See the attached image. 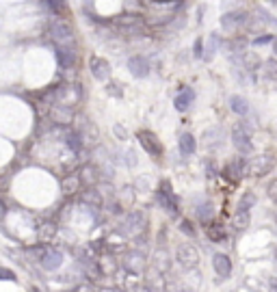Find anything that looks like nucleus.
<instances>
[{
	"label": "nucleus",
	"mask_w": 277,
	"mask_h": 292,
	"mask_svg": "<svg viewBox=\"0 0 277 292\" xmlns=\"http://www.w3.org/2000/svg\"><path fill=\"white\" fill-rule=\"evenodd\" d=\"M176 260H178V264H180L182 268H195V266L199 264V251L195 249L191 243H184V245L178 247Z\"/></svg>",
	"instance_id": "obj_4"
},
{
	"label": "nucleus",
	"mask_w": 277,
	"mask_h": 292,
	"mask_svg": "<svg viewBox=\"0 0 277 292\" xmlns=\"http://www.w3.org/2000/svg\"><path fill=\"white\" fill-rule=\"evenodd\" d=\"M78 175V180H80V186H85V188H91V186H96L98 182H100V169L96 165H83L80 167V173H76Z\"/></svg>",
	"instance_id": "obj_12"
},
{
	"label": "nucleus",
	"mask_w": 277,
	"mask_h": 292,
	"mask_svg": "<svg viewBox=\"0 0 277 292\" xmlns=\"http://www.w3.org/2000/svg\"><path fill=\"white\" fill-rule=\"evenodd\" d=\"M245 171H247V160H245L243 156H238V158L232 160V163H228V167H225L223 175H228L232 182H238V180L245 175Z\"/></svg>",
	"instance_id": "obj_16"
},
{
	"label": "nucleus",
	"mask_w": 277,
	"mask_h": 292,
	"mask_svg": "<svg viewBox=\"0 0 277 292\" xmlns=\"http://www.w3.org/2000/svg\"><path fill=\"white\" fill-rule=\"evenodd\" d=\"M256 206V195L253 193H245L238 201V212H249V210Z\"/></svg>",
	"instance_id": "obj_31"
},
{
	"label": "nucleus",
	"mask_w": 277,
	"mask_h": 292,
	"mask_svg": "<svg viewBox=\"0 0 277 292\" xmlns=\"http://www.w3.org/2000/svg\"><path fill=\"white\" fill-rule=\"evenodd\" d=\"M197 216H199V221L208 223L210 216H213V206H210V203H201V206L197 208Z\"/></svg>",
	"instance_id": "obj_33"
},
{
	"label": "nucleus",
	"mask_w": 277,
	"mask_h": 292,
	"mask_svg": "<svg viewBox=\"0 0 277 292\" xmlns=\"http://www.w3.org/2000/svg\"><path fill=\"white\" fill-rule=\"evenodd\" d=\"M83 201L87 203V206H93V208H100L102 203H104V199H102L100 193L96 191V186L85 188V193H83Z\"/></svg>",
	"instance_id": "obj_26"
},
{
	"label": "nucleus",
	"mask_w": 277,
	"mask_h": 292,
	"mask_svg": "<svg viewBox=\"0 0 277 292\" xmlns=\"http://www.w3.org/2000/svg\"><path fill=\"white\" fill-rule=\"evenodd\" d=\"M268 195L275 197V182H271V186H268Z\"/></svg>",
	"instance_id": "obj_44"
},
{
	"label": "nucleus",
	"mask_w": 277,
	"mask_h": 292,
	"mask_svg": "<svg viewBox=\"0 0 277 292\" xmlns=\"http://www.w3.org/2000/svg\"><path fill=\"white\" fill-rule=\"evenodd\" d=\"M154 266H156V271H160V273L169 271V266H171L169 251H167V249H156V253H154Z\"/></svg>",
	"instance_id": "obj_23"
},
{
	"label": "nucleus",
	"mask_w": 277,
	"mask_h": 292,
	"mask_svg": "<svg viewBox=\"0 0 277 292\" xmlns=\"http://www.w3.org/2000/svg\"><path fill=\"white\" fill-rule=\"evenodd\" d=\"M213 268H215V273L219 277H230L232 275V260H230V255H225V253H215V258H213Z\"/></svg>",
	"instance_id": "obj_17"
},
{
	"label": "nucleus",
	"mask_w": 277,
	"mask_h": 292,
	"mask_svg": "<svg viewBox=\"0 0 277 292\" xmlns=\"http://www.w3.org/2000/svg\"><path fill=\"white\" fill-rule=\"evenodd\" d=\"M143 266H145V258H143V253H136V251L128 253L126 262H123V268H130V271H134V273H141Z\"/></svg>",
	"instance_id": "obj_22"
},
{
	"label": "nucleus",
	"mask_w": 277,
	"mask_h": 292,
	"mask_svg": "<svg viewBox=\"0 0 277 292\" xmlns=\"http://www.w3.org/2000/svg\"><path fill=\"white\" fill-rule=\"evenodd\" d=\"M180 230L184 232L186 236H195V228H193V223H191V221H186V218L180 223Z\"/></svg>",
	"instance_id": "obj_36"
},
{
	"label": "nucleus",
	"mask_w": 277,
	"mask_h": 292,
	"mask_svg": "<svg viewBox=\"0 0 277 292\" xmlns=\"http://www.w3.org/2000/svg\"><path fill=\"white\" fill-rule=\"evenodd\" d=\"M128 69H130V74H132L134 78H145L150 74V63H148V58H145V56L136 54V56L128 58Z\"/></svg>",
	"instance_id": "obj_14"
},
{
	"label": "nucleus",
	"mask_w": 277,
	"mask_h": 292,
	"mask_svg": "<svg viewBox=\"0 0 277 292\" xmlns=\"http://www.w3.org/2000/svg\"><path fill=\"white\" fill-rule=\"evenodd\" d=\"M193 100H195V91L191 89V87H186V89H182L178 96H176L173 104H176V108H178L180 113H184V111H188V108H191Z\"/></svg>",
	"instance_id": "obj_18"
},
{
	"label": "nucleus",
	"mask_w": 277,
	"mask_h": 292,
	"mask_svg": "<svg viewBox=\"0 0 277 292\" xmlns=\"http://www.w3.org/2000/svg\"><path fill=\"white\" fill-rule=\"evenodd\" d=\"M134 292H154L152 288H148V286H136V290Z\"/></svg>",
	"instance_id": "obj_43"
},
{
	"label": "nucleus",
	"mask_w": 277,
	"mask_h": 292,
	"mask_svg": "<svg viewBox=\"0 0 277 292\" xmlns=\"http://www.w3.org/2000/svg\"><path fill=\"white\" fill-rule=\"evenodd\" d=\"M219 46H221V37H219L217 33H213V35H210V39H208V46H206V50H203V56H201V58L210 61V58L215 56V52H217Z\"/></svg>",
	"instance_id": "obj_28"
},
{
	"label": "nucleus",
	"mask_w": 277,
	"mask_h": 292,
	"mask_svg": "<svg viewBox=\"0 0 277 292\" xmlns=\"http://www.w3.org/2000/svg\"><path fill=\"white\" fill-rule=\"evenodd\" d=\"M106 89H108V93H111V96H117V98H121V91L115 89V83H111V85L106 87Z\"/></svg>",
	"instance_id": "obj_42"
},
{
	"label": "nucleus",
	"mask_w": 277,
	"mask_h": 292,
	"mask_svg": "<svg viewBox=\"0 0 277 292\" xmlns=\"http://www.w3.org/2000/svg\"><path fill=\"white\" fill-rule=\"evenodd\" d=\"M206 228H208V225H206ZM206 234H208V238L213 240V243H217V245H221V243L228 240V234H225L223 228H219V225H210V228L206 230Z\"/></svg>",
	"instance_id": "obj_27"
},
{
	"label": "nucleus",
	"mask_w": 277,
	"mask_h": 292,
	"mask_svg": "<svg viewBox=\"0 0 277 292\" xmlns=\"http://www.w3.org/2000/svg\"><path fill=\"white\" fill-rule=\"evenodd\" d=\"M273 167H275L273 156H256L247 163V171L251 175H266L273 171Z\"/></svg>",
	"instance_id": "obj_11"
},
{
	"label": "nucleus",
	"mask_w": 277,
	"mask_h": 292,
	"mask_svg": "<svg viewBox=\"0 0 277 292\" xmlns=\"http://www.w3.org/2000/svg\"><path fill=\"white\" fill-rule=\"evenodd\" d=\"M50 119L56 126H70L74 121V108L65 104H50Z\"/></svg>",
	"instance_id": "obj_9"
},
{
	"label": "nucleus",
	"mask_w": 277,
	"mask_h": 292,
	"mask_svg": "<svg viewBox=\"0 0 277 292\" xmlns=\"http://www.w3.org/2000/svg\"><path fill=\"white\" fill-rule=\"evenodd\" d=\"M193 56L195 58H201L203 56V39L201 37H197V39H195V43H193Z\"/></svg>",
	"instance_id": "obj_34"
},
{
	"label": "nucleus",
	"mask_w": 277,
	"mask_h": 292,
	"mask_svg": "<svg viewBox=\"0 0 277 292\" xmlns=\"http://www.w3.org/2000/svg\"><path fill=\"white\" fill-rule=\"evenodd\" d=\"M113 132H115V136H117L119 141H126V138H128V130L123 126H119V123H115V126H113Z\"/></svg>",
	"instance_id": "obj_35"
},
{
	"label": "nucleus",
	"mask_w": 277,
	"mask_h": 292,
	"mask_svg": "<svg viewBox=\"0 0 277 292\" xmlns=\"http://www.w3.org/2000/svg\"><path fill=\"white\" fill-rule=\"evenodd\" d=\"M232 143H234V148L240 152V154H245V156L253 152V143H251L249 130H247L243 123H234V128H232Z\"/></svg>",
	"instance_id": "obj_3"
},
{
	"label": "nucleus",
	"mask_w": 277,
	"mask_h": 292,
	"mask_svg": "<svg viewBox=\"0 0 277 292\" xmlns=\"http://www.w3.org/2000/svg\"><path fill=\"white\" fill-rule=\"evenodd\" d=\"M115 24H117L119 33H123V35H132V37H134V35H143L145 33V20L134 11L121 13V16L115 20Z\"/></svg>",
	"instance_id": "obj_2"
},
{
	"label": "nucleus",
	"mask_w": 277,
	"mask_h": 292,
	"mask_svg": "<svg viewBox=\"0 0 277 292\" xmlns=\"http://www.w3.org/2000/svg\"><path fill=\"white\" fill-rule=\"evenodd\" d=\"M56 61L63 69H74L76 61H78V52L76 48H65V46H56Z\"/></svg>",
	"instance_id": "obj_13"
},
{
	"label": "nucleus",
	"mask_w": 277,
	"mask_h": 292,
	"mask_svg": "<svg viewBox=\"0 0 277 292\" xmlns=\"http://www.w3.org/2000/svg\"><path fill=\"white\" fill-rule=\"evenodd\" d=\"M266 43H273V35H262L253 39V46H266Z\"/></svg>",
	"instance_id": "obj_37"
},
{
	"label": "nucleus",
	"mask_w": 277,
	"mask_h": 292,
	"mask_svg": "<svg viewBox=\"0 0 277 292\" xmlns=\"http://www.w3.org/2000/svg\"><path fill=\"white\" fill-rule=\"evenodd\" d=\"M143 230H145V216H143V212H138V210L126 214V218H123V228H119V232L128 234V236H136V234L143 232Z\"/></svg>",
	"instance_id": "obj_7"
},
{
	"label": "nucleus",
	"mask_w": 277,
	"mask_h": 292,
	"mask_svg": "<svg viewBox=\"0 0 277 292\" xmlns=\"http://www.w3.org/2000/svg\"><path fill=\"white\" fill-rule=\"evenodd\" d=\"M249 223H251L249 212H236V216L232 218V225H234V230H238V232L247 230V228H249Z\"/></svg>",
	"instance_id": "obj_29"
},
{
	"label": "nucleus",
	"mask_w": 277,
	"mask_h": 292,
	"mask_svg": "<svg viewBox=\"0 0 277 292\" xmlns=\"http://www.w3.org/2000/svg\"><path fill=\"white\" fill-rule=\"evenodd\" d=\"M56 234V223H52V221H46L39 228V238L43 240V243H48V240H52V236Z\"/></svg>",
	"instance_id": "obj_30"
},
{
	"label": "nucleus",
	"mask_w": 277,
	"mask_h": 292,
	"mask_svg": "<svg viewBox=\"0 0 277 292\" xmlns=\"http://www.w3.org/2000/svg\"><path fill=\"white\" fill-rule=\"evenodd\" d=\"M230 106H232V111H234L236 115H240V117H245L247 113H249V102H247L243 96H232Z\"/></svg>",
	"instance_id": "obj_24"
},
{
	"label": "nucleus",
	"mask_w": 277,
	"mask_h": 292,
	"mask_svg": "<svg viewBox=\"0 0 277 292\" xmlns=\"http://www.w3.org/2000/svg\"><path fill=\"white\" fill-rule=\"evenodd\" d=\"M121 193H123V201H126V203H132V199H134V191H132V188L126 186Z\"/></svg>",
	"instance_id": "obj_39"
},
{
	"label": "nucleus",
	"mask_w": 277,
	"mask_h": 292,
	"mask_svg": "<svg viewBox=\"0 0 277 292\" xmlns=\"http://www.w3.org/2000/svg\"><path fill=\"white\" fill-rule=\"evenodd\" d=\"M273 74H275V61L271 58V61H266V76L273 78Z\"/></svg>",
	"instance_id": "obj_40"
},
{
	"label": "nucleus",
	"mask_w": 277,
	"mask_h": 292,
	"mask_svg": "<svg viewBox=\"0 0 277 292\" xmlns=\"http://www.w3.org/2000/svg\"><path fill=\"white\" fill-rule=\"evenodd\" d=\"M80 180H78V175L76 173H70V175H65V178L61 180V191L65 195H76L80 191Z\"/></svg>",
	"instance_id": "obj_20"
},
{
	"label": "nucleus",
	"mask_w": 277,
	"mask_h": 292,
	"mask_svg": "<svg viewBox=\"0 0 277 292\" xmlns=\"http://www.w3.org/2000/svg\"><path fill=\"white\" fill-rule=\"evenodd\" d=\"M247 13L245 11H228L221 18V26L225 28V33H236L238 28H243L247 24Z\"/></svg>",
	"instance_id": "obj_10"
},
{
	"label": "nucleus",
	"mask_w": 277,
	"mask_h": 292,
	"mask_svg": "<svg viewBox=\"0 0 277 292\" xmlns=\"http://www.w3.org/2000/svg\"><path fill=\"white\" fill-rule=\"evenodd\" d=\"M203 143H206L208 150L221 148V143H223V130L221 128H210V130H206V132H203Z\"/></svg>",
	"instance_id": "obj_19"
},
{
	"label": "nucleus",
	"mask_w": 277,
	"mask_h": 292,
	"mask_svg": "<svg viewBox=\"0 0 277 292\" xmlns=\"http://www.w3.org/2000/svg\"><path fill=\"white\" fill-rule=\"evenodd\" d=\"M72 292H96V290H93L91 286H87V283H80V286H76Z\"/></svg>",
	"instance_id": "obj_41"
},
{
	"label": "nucleus",
	"mask_w": 277,
	"mask_h": 292,
	"mask_svg": "<svg viewBox=\"0 0 277 292\" xmlns=\"http://www.w3.org/2000/svg\"><path fill=\"white\" fill-rule=\"evenodd\" d=\"M89 69H91V76L96 80H100V83L111 80V63H108L104 56H91L89 58Z\"/></svg>",
	"instance_id": "obj_5"
},
{
	"label": "nucleus",
	"mask_w": 277,
	"mask_h": 292,
	"mask_svg": "<svg viewBox=\"0 0 277 292\" xmlns=\"http://www.w3.org/2000/svg\"><path fill=\"white\" fill-rule=\"evenodd\" d=\"M195 150H197V141H195V136L191 132H184L180 136V152L182 156H193Z\"/></svg>",
	"instance_id": "obj_21"
},
{
	"label": "nucleus",
	"mask_w": 277,
	"mask_h": 292,
	"mask_svg": "<svg viewBox=\"0 0 277 292\" xmlns=\"http://www.w3.org/2000/svg\"><path fill=\"white\" fill-rule=\"evenodd\" d=\"M65 143H67V148L72 150V152H80L85 148L83 145V141H80V136H78V132H65Z\"/></svg>",
	"instance_id": "obj_32"
},
{
	"label": "nucleus",
	"mask_w": 277,
	"mask_h": 292,
	"mask_svg": "<svg viewBox=\"0 0 277 292\" xmlns=\"http://www.w3.org/2000/svg\"><path fill=\"white\" fill-rule=\"evenodd\" d=\"M76 132L80 136V141H83V145H98L100 141V132L91 119H80Z\"/></svg>",
	"instance_id": "obj_6"
},
{
	"label": "nucleus",
	"mask_w": 277,
	"mask_h": 292,
	"mask_svg": "<svg viewBox=\"0 0 277 292\" xmlns=\"http://www.w3.org/2000/svg\"><path fill=\"white\" fill-rule=\"evenodd\" d=\"M39 264L46 268V271H56V268L63 264V253L56 251V249H48V247H46V251H43L41 260H39Z\"/></svg>",
	"instance_id": "obj_15"
},
{
	"label": "nucleus",
	"mask_w": 277,
	"mask_h": 292,
	"mask_svg": "<svg viewBox=\"0 0 277 292\" xmlns=\"http://www.w3.org/2000/svg\"><path fill=\"white\" fill-rule=\"evenodd\" d=\"M50 35H52L54 46L76 48V33L65 18H50Z\"/></svg>",
	"instance_id": "obj_1"
},
{
	"label": "nucleus",
	"mask_w": 277,
	"mask_h": 292,
	"mask_svg": "<svg viewBox=\"0 0 277 292\" xmlns=\"http://www.w3.org/2000/svg\"><path fill=\"white\" fill-rule=\"evenodd\" d=\"M48 7H50V11H52L56 18H67V13H70V3H67V0H48Z\"/></svg>",
	"instance_id": "obj_25"
},
{
	"label": "nucleus",
	"mask_w": 277,
	"mask_h": 292,
	"mask_svg": "<svg viewBox=\"0 0 277 292\" xmlns=\"http://www.w3.org/2000/svg\"><path fill=\"white\" fill-rule=\"evenodd\" d=\"M138 143H141V148L148 152L150 156H154V158L163 156V145L158 143L156 134L150 132V130H141V132H138Z\"/></svg>",
	"instance_id": "obj_8"
},
{
	"label": "nucleus",
	"mask_w": 277,
	"mask_h": 292,
	"mask_svg": "<svg viewBox=\"0 0 277 292\" xmlns=\"http://www.w3.org/2000/svg\"><path fill=\"white\" fill-rule=\"evenodd\" d=\"M0 279H7V281H16V275H13L9 268H3L0 266Z\"/></svg>",
	"instance_id": "obj_38"
}]
</instances>
